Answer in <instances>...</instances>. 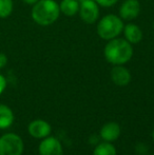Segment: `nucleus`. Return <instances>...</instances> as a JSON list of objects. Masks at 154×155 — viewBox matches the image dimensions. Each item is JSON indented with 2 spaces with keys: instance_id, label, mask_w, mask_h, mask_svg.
Listing matches in <instances>:
<instances>
[{
  "instance_id": "f257e3e1",
  "label": "nucleus",
  "mask_w": 154,
  "mask_h": 155,
  "mask_svg": "<svg viewBox=\"0 0 154 155\" xmlns=\"http://www.w3.org/2000/svg\"><path fill=\"white\" fill-rule=\"evenodd\" d=\"M103 55L109 63L113 65H123L129 62L133 56V47L125 38L116 37L108 41L103 49Z\"/></svg>"
},
{
  "instance_id": "f03ea898",
  "label": "nucleus",
  "mask_w": 154,
  "mask_h": 155,
  "mask_svg": "<svg viewBox=\"0 0 154 155\" xmlns=\"http://www.w3.org/2000/svg\"><path fill=\"white\" fill-rule=\"evenodd\" d=\"M60 16L59 3L55 0H38L33 5L31 17L40 27H49L58 20Z\"/></svg>"
},
{
  "instance_id": "7ed1b4c3",
  "label": "nucleus",
  "mask_w": 154,
  "mask_h": 155,
  "mask_svg": "<svg viewBox=\"0 0 154 155\" xmlns=\"http://www.w3.org/2000/svg\"><path fill=\"white\" fill-rule=\"evenodd\" d=\"M123 21L119 16L114 14H108L99 19L96 27L97 35L103 40H111L119 37L123 30Z\"/></svg>"
},
{
  "instance_id": "20e7f679",
  "label": "nucleus",
  "mask_w": 154,
  "mask_h": 155,
  "mask_svg": "<svg viewBox=\"0 0 154 155\" xmlns=\"http://www.w3.org/2000/svg\"><path fill=\"white\" fill-rule=\"evenodd\" d=\"M25 145L19 135L6 133L0 137V155H22Z\"/></svg>"
},
{
  "instance_id": "39448f33",
  "label": "nucleus",
  "mask_w": 154,
  "mask_h": 155,
  "mask_svg": "<svg viewBox=\"0 0 154 155\" xmlns=\"http://www.w3.org/2000/svg\"><path fill=\"white\" fill-rule=\"evenodd\" d=\"M78 13L84 22L93 25L99 18V5L95 0H81L79 1Z\"/></svg>"
},
{
  "instance_id": "423d86ee",
  "label": "nucleus",
  "mask_w": 154,
  "mask_h": 155,
  "mask_svg": "<svg viewBox=\"0 0 154 155\" xmlns=\"http://www.w3.org/2000/svg\"><path fill=\"white\" fill-rule=\"evenodd\" d=\"M119 15L123 20L131 21L138 17L140 13V3L138 0H125L119 8Z\"/></svg>"
},
{
  "instance_id": "0eeeda50",
  "label": "nucleus",
  "mask_w": 154,
  "mask_h": 155,
  "mask_svg": "<svg viewBox=\"0 0 154 155\" xmlns=\"http://www.w3.org/2000/svg\"><path fill=\"white\" fill-rule=\"evenodd\" d=\"M39 155H62L61 143L56 137H45L41 140L38 147Z\"/></svg>"
},
{
  "instance_id": "6e6552de",
  "label": "nucleus",
  "mask_w": 154,
  "mask_h": 155,
  "mask_svg": "<svg viewBox=\"0 0 154 155\" xmlns=\"http://www.w3.org/2000/svg\"><path fill=\"white\" fill-rule=\"evenodd\" d=\"M28 131H29V134L34 138L43 139L51 134L52 128L48 121L42 120V119H36L30 123Z\"/></svg>"
},
{
  "instance_id": "1a4fd4ad",
  "label": "nucleus",
  "mask_w": 154,
  "mask_h": 155,
  "mask_svg": "<svg viewBox=\"0 0 154 155\" xmlns=\"http://www.w3.org/2000/svg\"><path fill=\"white\" fill-rule=\"evenodd\" d=\"M110 76L112 81L118 87H126L131 81V73L123 65H114Z\"/></svg>"
},
{
  "instance_id": "9d476101",
  "label": "nucleus",
  "mask_w": 154,
  "mask_h": 155,
  "mask_svg": "<svg viewBox=\"0 0 154 155\" xmlns=\"http://www.w3.org/2000/svg\"><path fill=\"white\" fill-rule=\"evenodd\" d=\"M120 126L115 121H110V123H107L101 127L99 135H100V138L103 141L113 143V141L118 139V137L120 136Z\"/></svg>"
},
{
  "instance_id": "9b49d317",
  "label": "nucleus",
  "mask_w": 154,
  "mask_h": 155,
  "mask_svg": "<svg viewBox=\"0 0 154 155\" xmlns=\"http://www.w3.org/2000/svg\"><path fill=\"white\" fill-rule=\"evenodd\" d=\"M123 32L125 35V39L131 45L139 43L143 39V35H144L142 29L135 23H128L127 25L123 27Z\"/></svg>"
},
{
  "instance_id": "f8f14e48",
  "label": "nucleus",
  "mask_w": 154,
  "mask_h": 155,
  "mask_svg": "<svg viewBox=\"0 0 154 155\" xmlns=\"http://www.w3.org/2000/svg\"><path fill=\"white\" fill-rule=\"evenodd\" d=\"M14 123V113L10 107L0 104V129L10 128Z\"/></svg>"
},
{
  "instance_id": "ddd939ff",
  "label": "nucleus",
  "mask_w": 154,
  "mask_h": 155,
  "mask_svg": "<svg viewBox=\"0 0 154 155\" xmlns=\"http://www.w3.org/2000/svg\"><path fill=\"white\" fill-rule=\"evenodd\" d=\"M60 13L68 17L74 16L79 11V1L78 0H62L59 3Z\"/></svg>"
},
{
  "instance_id": "4468645a",
  "label": "nucleus",
  "mask_w": 154,
  "mask_h": 155,
  "mask_svg": "<svg viewBox=\"0 0 154 155\" xmlns=\"http://www.w3.org/2000/svg\"><path fill=\"white\" fill-rule=\"evenodd\" d=\"M93 155H117V153L115 147L112 145V143L103 141L95 147Z\"/></svg>"
},
{
  "instance_id": "2eb2a0df",
  "label": "nucleus",
  "mask_w": 154,
  "mask_h": 155,
  "mask_svg": "<svg viewBox=\"0 0 154 155\" xmlns=\"http://www.w3.org/2000/svg\"><path fill=\"white\" fill-rule=\"evenodd\" d=\"M14 10L13 0H0V18L5 19L11 16Z\"/></svg>"
},
{
  "instance_id": "dca6fc26",
  "label": "nucleus",
  "mask_w": 154,
  "mask_h": 155,
  "mask_svg": "<svg viewBox=\"0 0 154 155\" xmlns=\"http://www.w3.org/2000/svg\"><path fill=\"white\" fill-rule=\"evenodd\" d=\"M96 3L103 8H111V6L115 5L118 0H95Z\"/></svg>"
},
{
  "instance_id": "f3484780",
  "label": "nucleus",
  "mask_w": 154,
  "mask_h": 155,
  "mask_svg": "<svg viewBox=\"0 0 154 155\" xmlns=\"http://www.w3.org/2000/svg\"><path fill=\"white\" fill-rule=\"evenodd\" d=\"M6 86H8V81H6V78L4 77L2 74H0V95L4 92Z\"/></svg>"
},
{
  "instance_id": "a211bd4d",
  "label": "nucleus",
  "mask_w": 154,
  "mask_h": 155,
  "mask_svg": "<svg viewBox=\"0 0 154 155\" xmlns=\"http://www.w3.org/2000/svg\"><path fill=\"white\" fill-rule=\"evenodd\" d=\"M136 151H137V153L139 155H145L148 152V147L145 146L144 143H138L136 146Z\"/></svg>"
},
{
  "instance_id": "6ab92c4d",
  "label": "nucleus",
  "mask_w": 154,
  "mask_h": 155,
  "mask_svg": "<svg viewBox=\"0 0 154 155\" xmlns=\"http://www.w3.org/2000/svg\"><path fill=\"white\" fill-rule=\"evenodd\" d=\"M8 56L5 55L4 53H1L0 52V70L3 69L6 64H8Z\"/></svg>"
},
{
  "instance_id": "aec40b11",
  "label": "nucleus",
  "mask_w": 154,
  "mask_h": 155,
  "mask_svg": "<svg viewBox=\"0 0 154 155\" xmlns=\"http://www.w3.org/2000/svg\"><path fill=\"white\" fill-rule=\"evenodd\" d=\"M23 2H25V4H28V5H32L33 6L34 4L36 3V2L38 1V0H22Z\"/></svg>"
},
{
  "instance_id": "412c9836",
  "label": "nucleus",
  "mask_w": 154,
  "mask_h": 155,
  "mask_svg": "<svg viewBox=\"0 0 154 155\" xmlns=\"http://www.w3.org/2000/svg\"><path fill=\"white\" fill-rule=\"evenodd\" d=\"M152 139H153V141H154V130H153V132H152Z\"/></svg>"
},
{
  "instance_id": "4be33fe9",
  "label": "nucleus",
  "mask_w": 154,
  "mask_h": 155,
  "mask_svg": "<svg viewBox=\"0 0 154 155\" xmlns=\"http://www.w3.org/2000/svg\"><path fill=\"white\" fill-rule=\"evenodd\" d=\"M153 29H154V20H153Z\"/></svg>"
},
{
  "instance_id": "5701e85b",
  "label": "nucleus",
  "mask_w": 154,
  "mask_h": 155,
  "mask_svg": "<svg viewBox=\"0 0 154 155\" xmlns=\"http://www.w3.org/2000/svg\"><path fill=\"white\" fill-rule=\"evenodd\" d=\"M78 1H81V0H78Z\"/></svg>"
},
{
  "instance_id": "b1692460",
  "label": "nucleus",
  "mask_w": 154,
  "mask_h": 155,
  "mask_svg": "<svg viewBox=\"0 0 154 155\" xmlns=\"http://www.w3.org/2000/svg\"><path fill=\"white\" fill-rule=\"evenodd\" d=\"M151 155H154V154H151Z\"/></svg>"
}]
</instances>
